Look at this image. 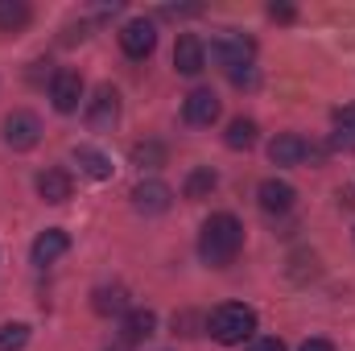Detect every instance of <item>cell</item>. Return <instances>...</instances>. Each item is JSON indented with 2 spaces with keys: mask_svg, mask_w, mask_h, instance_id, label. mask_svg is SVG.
Wrapping results in <instances>:
<instances>
[{
  "mask_svg": "<svg viewBox=\"0 0 355 351\" xmlns=\"http://www.w3.org/2000/svg\"><path fill=\"white\" fill-rule=\"evenodd\" d=\"M240 248H244V223L236 215L219 211V215H211L202 223V232H198V257L211 264V268L232 264L240 257Z\"/></svg>",
  "mask_w": 355,
  "mask_h": 351,
  "instance_id": "6da1fadb",
  "label": "cell"
},
{
  "mask_svg": "<svg viewBox=\"0 0 355 351\" xmlns=\"http://www.w3.org/2000/svg\"><path fill=\"white\" fill-rule=\"evenodd\" d=\"M207 331H211V339H215V343H223V348L248 343V339H252V331H257V310H252V306H244V302H227V306H219V310L211 314Z\"/></svg>",
  "mask_w": 355,
  "mask_h": 351,
  "instance_id": "7a4b0ae2",
  "label": "cell"
},
{
  "mask_svg": "<svg viewBox=\"0 0 355 351\" xmlns=\"http://www.w3.org/2000/svg\"><path fill=\"white\" fill-rule=\"evenodd\" d=\"M252 54H257V42H252V37H244V33H236V29H223V33H215L211 50H207V58H211L215 67H223V71L252 67Z\"/></svg>",
  "mask_w": 355,
  "mask_h": 351,
  "instance_id": "3957f363",
  "label": "cell"
},
{
  "mask_svg": "<svg viewBox=\"0 0 355 351\" xmlns=\"http://www.w3.org/2000/svg\"><path fill=\"white\" fill-rule=\"evenodd\" d=\"M37 141H42V120H37L33 112H8V116H4V145H8V149L25 153V149H33Z\"/></svg>",
  "mask_w": 355,
  "mask_h": 351,
  "instance_id": "277c9868",
  "label": "cell"
},
{
  "mask_svg": "<svg viewBox=\"0 0 355 351\" xmlns=\"http://www.w3.org/2000/svg\"><path fill=\"white\" fill-rule=\"evenodd\" d=\"M310 157H322V149L306 145L297 132H281V137H272V145H268V162H272V166H302V162H310Z\"/></svg>",
  "mask_w": 355,
  "mask_h": 351,
  "instance_id": "5b68a950",
  "label": "cell"
},
{
  "mask_svg": "<svg viewBox=\"0 0 355 351\" xmlns=\"http://www.w3.org/2000/svg\"><path fill=\"white\" fill-rule=\"evenodd\" d=\"M153 46H157V25H153V21L137 17V21H128V25L120 29V50H124L128 58H149Z\"/></svg>",
  "mask_w": 355,
  "mask_h": 351,
  "instance_id": "8992f818",
  "label": "cell"
},
{
  "mask_svg": "<svg viewBox=\"0 0 355 351\" xmlns=\"http://www.w3.org/2000/svg\"><path fill=\"white\" fill-rule=\"evenodd\" d=\"M182 120H186L190 128H211V124L219 120V95L207 91V87L190 91L186 103H182Z\"/></svg>",
  "mask_w": 355,
  "mask_h": 351,
  "instance_id": "52a82bcc",
  "label": "cell"
},
{
  "mask_svg": "<svg viewBox=\"0 0 355 351\" xmlns=\"http://www.w3.org/2000/svg\"><path fill=\"white\" fill-rule=\"evenodd\" d=\"M132 207H137L141 215H166V211L174 207V190H170L166 182L149 178V182H141V186L132 190Z\"/></svg>",
  "mask_w": 355,
  "mask_h": 351,
  "instance_id": "ba28073f",
  "label": "cell"
},
{
  "mask_svg": "<svg viewBox=\"0 0 355 351\" xmlns=\"http://www.w3.org/2000/svg\"><path fill=\"white\" fill-rule=\"evenodd\" d=\"M174 67L178 75H186V79H194V75H202V67H207V46L194 37V33H182L174 46Z\"/></svg>",
  "mask_w": 355,
  "mask_h": 351,
  "instance_id": "9c48e42d",
  "label": "cell"
},
{
  "mask_svg": "<svg viewBox=\"0 0 355 351\" xmlns=\"http://www.w3.org/2000/svg\"><path fill=\"white\" fill-rule=\"evenodd\" d=\"M50 99L58 112H79V99H83V79L79 71H58L50 79Z\"/></svg>",
  "mask_w": 355,
  "mask_h": 351,
  "instance_id": "30bf717a",
  "label": "cell"
},
{
  "mask_svg": "<svg viewBox=\"0 0 355 351\" xmlns=\"http://www.w3.org/2000/svg\"><path fill=\"white\" fill-rule=\"evenodd\" d=\"M257 198H261V207H265L268 215H285V211H293L297 190L289 182H281V178H265L261 190H257Z\"/></svg>",
  "mask_w": 355,
  "mask_h": 351,
  "instance_id": "8fae6325",
  "label": "cell"
},
{
  "mask_svg": "<svg viewBox=\"0 0 355 351\" xmlns=\"http://www.w3.org/2000/svg\"><path fill=\"white\" fill-rule=\"evenodd\" d=\"M116 116H120V95L112 87H99L87 103V124L91 128H112Z\"/></svg>",
  "mask_w": 355,
  "mask_h": 351,
  "instance_id": "7c38bea8",
  "label": "cell"
},
{
  "mask_svg": "<svg viewBox=\"0 0 355 351\" xmlns=\"http://www.w3.org/2000/svg\"><path fill=\"white\" fill-rule=\"evenodd\" d=\"M37 194H42L46 203H67V198L75 194V182H71V174H67L62 166H50V170L37 174Z\"/></svg>",
  "mask_w": 355,
  "mask_h": 351,
  "instance_id": "4fadbf2b",
  "label": "cell"
},
{
  "mask_svg": "<svg viewBox=\"0 0 355 351\" xmlns=\"http://www.w3.org/2000/svg\"><path fill=\"white\" fill-rule=\"evenodd\" d=\"M71 248V236L62 232V228H46L37 240H33V264H50V261H58L62 252Z\"/></svg>",
  "mask_w": 355,
  "mask_h": 351,
  "instance_id": "5bb4252c",
  "label": "cell"
},
{
  "mask_svg": "<svg viewBox=\"0 0 355 351\" xmlns=\"http://www.w3.org/2000/svg\"><path fill=\"white\" fill-rule=\"evenodd\" d=\"M120 331H124V343H145L157 331V314L153 310H128L124 323H120Z\"/></svg>",
  "mask_w": 355,
  "mask_h": 351,
  "instance_id": "9a60e30c",
  "label": "cell"
},
{
  "mask_svg": "<svg viewBox=\"0 0 355 351\" xmlns=\"http://www.w3.org/2000/svg\"><path fill=\"white\" fill-rule=\"evenodd\" d=\"M95 314H128V289L124 285H99L91 293Z\"/></svg>",
  "mask_w": 355,
  "mask_h": 351,
  "instance_id": "2e32d148",
  "label": "cell"
},
{
  "mask_svg": "<svg viewBox=\"0 0 355 351\" xmlns=\"http://www.w3.org/2000/svg\"><path fill=\"white\" fill-rule=\"evenodd\" d=\"M75 166H79L87 178H95V182L112 178V162H107V153H99V149H91V145H79V149H75Z\"/></svg>",
  "mask_w": 355,
  "mask_h": 351,
  "instance_id": "e0dca14e",
  "label": "cell"
},
{
  "mask_svg": "<svg viewBox=\"0 0 355 351\" xmlns=\"http://www.w3.org/2000/svg\"><path fill=\"white\" fill-rule=\"evenodd\" d=\"M215 186H219V174H215L211 166H198V170H190V174H186V182H182V194L198 203V198H207Z\"/></svg>",
  "mask_w": 355,
  "mask_h": 351,
  "instance_id": "ac0fdd59",
  "label": "cell"
},
{
  "mask_svg": "<svg viewBox=\"0 0 355 351\" xmlns=\"http://www.w3.org/2000/svg\"><path fill=\"white\" fill-rule=\"evenodd\" d=\"M29 4L25 0H0V33H21L29 25Z\"/></svg>",
  "mask_w": 355,
  "mask_h": 351,
  "instance_id": "d6986e66",
  "label": "cell"
},
{
  "mask_svg": "<svg viewBox=\"0 0 355 351\" xmlns=\"http://www.w3.org/2000/svg\"><path fill=\"white\" fill-rule=\"evenodd\" d=\"M223 141H227V149H252V145H257V120H244V116L232 120Z\"/></svg>",
  "mask_w": 355,
  "mask_h": 351,
  "instance_id": "ffe728a7",
  "label": "cell"
},
{
  "mask_svg": "<svg viewBox=\"0 0 355 351\" xmlns=\"http://www.w3.org/2000/svg\"><path fill=\"white\" fill-rule=\"evenodd\" d=\"M335 149H355V103L335 112Z\"/></svg>",
  "mask_w": 355,
  "mask_h": 351,
  "instance_id": "44dd1931",
  "label": "cell"
},
{
  "mask_svg": "<svg viewBox=\"0 0 355 351\" xmlns=\"http://www.w3.org/2000/svg\"><path fill=\"white\" fill-rule=\"evenodd\" d=\"M29 343V327L25 323H4L0 327V351H21Z\"/></svg>",
  "mask_w": 355,
  "mask_h": 351,
  "instance_id": "7402d4cb",
  "label": "cell"
},
{
  "mask_svg": "<svg viewBox=\"0 0 355 351\" xmlns=\"http://www.w3.org/2000/svg\"><path fill=\"white\" fill-rule=\"evenodd\" d=\"M132 162H137V166H162V162H166V149H162L157 141H149V145H132Z\"/></svg>",
  "mask_w": 355,
  "mask_h": 351,
  "instance_id": "603a6c76",
  "label": "cell"
},
{
  "mask_svg": "<svg viewBox=\"0 0 355 351\" xmlns=\"http://www.w3.org/2000/svg\"><path fill=\"white\" fill-rule=\"evenodd\" d=\"M248 351H285V343L277 335H252L248 339Z\"/></svg>",
  "mask_w": 355,
  "mask_h": 351,
  "instance_id": "cb8c5ba5",
  "label": "cell"
},
{
  "mask_svg": "<svg viewBox=\"0 0 355 351\" xmlns=\"http://www.w3.org/2000/svg\"><path fill=\"white\" fill-rule=\"evenodd\" d=\"M232 83L236 87H257V71L252 67H240V71H232Z\"/></svg>",
  "mask_w": 355,
  "mask_h": 351,
  "instance_id": "d4e9b609",
  "label": "cell"
},
{
  "mask_svg": "<svg viewBox=\"0 0 355 351\" xmlns=\"http://www.w3.org/2000/svg\"><path fill=\"white\" fill-rule=\"evenodd\" d=\"M268 17H272V21H293L297 12H293L289 4H268Z\"/></svg>",
  "mask_w": 355,
  "mask_h": 351,
  "instance_id": "484cf974",
  "label": "cell"
},
{
  "mask_svg": "<svg viewBox=\"0 0 355 351\" xmlns=\"http://www.w3.org/2000/svg\"><path fill=\"white\" fill-rule=\"evenodd\" d=\"M302 351H335V343H331V339H306Z\"/></svg>",
  "mask_w": 355,
  "mask_h": 351,
  "instance_id": "4316f807",
  "label": "cell"
},
{
  "mask_svg": "<svg viewBox=\"0 0 355 351\" xmlns=\"http://www.w3.org/2000/svg\"><path fill=\"white\" fill-rule=\"evenodd\" d=\"M107 351H128V348H107Z\"/></svg>",
  "mask_w": 355,
  "mask_h": 351,
  "instance_id": "83f0119b",
  "label": "cell"
}]
</instances>
